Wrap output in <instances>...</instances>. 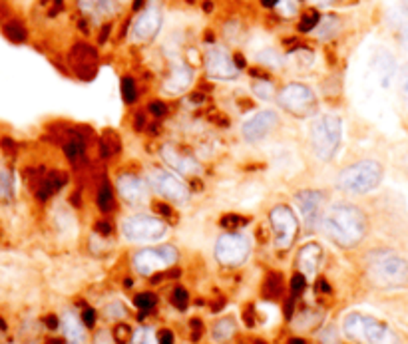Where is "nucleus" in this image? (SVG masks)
Returning <instances> with one entry per match:
<instances>
[{
  "instance_id": "f257e3e1",
  "label": "nucleus",
  "mask_w": 408,
  "mask_h": 344,
  "mask_svg": "<svg viewBox=\"0 0 408 344\" xmlns=\"http://www.w3.org/2000/svg\"><path fill=\"white\" fill-rule=\"evenodd\" d=\"M325 231L341 247H355L366 235V217L353 205H335L323 219Z\"/></svg>"
},
{
  "instance_id": "f03ea898",
  "label": "nucleus",
  "mask_w": 408,
  "mask_h": 344,
  "mask_svg": "<svg viewBox=\"0 0 408 344\" xmlns=\"http://www.w3.org/2000/svg\"><path fill=\"white\" fill-rule=\"evenodd\" d=\"M369 279L382 289H400L408 284V261L391 249L373 251L366 261Z\"/></svg>"
},
{
  "instance_id": "7ed1b4c3",
  "label": "nucleus",
  "mask_w": 408,
  "mask_h": 344,
  "mask_svg": "<svg viewBox=\"0 0 408 344\" xmlns=\"http://www.w3.org/2000/svg\"><path fill=\"white\" fill-rule=\"evenodd\" d=\"M382 177H384L382 165L375 159H364V161H359V163L346 168L345 172H341L337 183L343 191L362 195V193L375 191L382 183Z\"/></svg>"
},
{
  "instance_id": "20e7f679",
  "label": "nucleus",
  "mask_w": 408,
  "mask_h": 344,
  "mask_svg": "<svg viewBox=\"0 0 408 344\" xmlns=\"http://www.w3.org/2000/svg\"><path fill=\"white\" fill-rule=\"evenodd\" d=\"M343 330L348 338L361 344H389L393 338L391 329L384 323L362 313L346 314Z\"/></svg>"
},
{
  "instance_id": "39448f33",
  "label": "nucleus",
  "mask_w": 408,
  "mask_h": 344,
  "mask_svg": "<svg viewBox=\"0 0 408 344\" xmlns=\"http://www.w3.org/2000/svg\"><path fill=\"white\" fill-rule=\"evenodd\" d=\"M343 138V124L337 116L325 114L319 116L311 125V141H313V150L319 159L327 161L330 157H335L339 145Z\"/></svg>"
},
{
  "instance_id": "423d86ee",
  "label": "nucleus",
  "mask_w": 408,
  "mask_h": 344,
  "mask_svg": "<svg viewBox=\"0 0 408 344\" xmlns=\"http://www.w3.org/2000/svg\"><path fill=\"white\" fill-rule=\"evenodd\" d=\"M249 255V241L239 233L221 235L215 243V259L221 265H241Z\"/></svg>"
},
{
  "instance_id": "0eeeda50",
  "label": "nucleus",
  "mask_w": 408,
  "mask_h": 344,
  "mask_svg": "<svg viewBox=\"0 0 408 344\" xmlns=\"http://www.w3.org/2000/svg\"><path fill=\"white\" fill-rule=\"evenodd\" d=\"M271 219V227H273V233H275V243L279 249H289L295 241V235H297L299 229V221L295 217V213L285 207V205H279L271 211L269 215Z\"/></svg>"
},
{
  "instance_id": "6e6552de",
  "label": "nucleus",
  "mask_w": 408,
  "mask_h": 344,
  "mask_svg": "<svg viewBox=\"0 0 408 344\" xmlns=\"http://www.w3.org/2000/svg\"><path fill=\"white\" fill-rule=\"evenodd\" d=\"M122 231L130 241H156L166 235V223L148 215H134L124 221Z\"/></svg>"
},
{
  "instance_id": "1a4fd4ad",
  "label": "nucleus",
  "mask_w": 408,
  "mask_h": 344,
  "mask_svg": "<svg viewBox=\"0 0 408 344\" xmlns=\"http://www.w3.org/2000/svg\"><path fill=\"white\" fill-rule=\"evenodd\" d=\"M175 261H177V251L170 245H163V247H157V249L138 251L136 257H134V266L141 275H152L156 271L173 265Z\"/></svg>"
},
{
  "instance_id": "9d476101",
  "label": "nucleus",
  "mask_w": 408,
  "mask_h": 344,
  "mask_svg": "<svg viewBox=\"0 0 408 344\" xmlns=\"http://www.w3.org/2000/svg\"><path fill=\"white\" fill-rule=\"evenodd\" d=\"M279 102L295 116H309L317 108V98L313 90L303 84H289L279 94Z\"/></svg>"
},
{
  "instance_id": "9b49d317",
  "label": "nucleus",
  "mask_w": 408,
  "mask_h": 344,
  "mask_svg": "<svg viewBox=\"0 0 408 344\" xmlns=\"http://www.w3.org/2000/svg\"><path fill=\"white\" fill-rule=\"evenodd\" d=\"M205 68H207V74L213 78L229 80L237 76V66L231 60V56L227 54V50L221 46H213L207 50Z\"/></svg>"
},
{
  "instance_id": "f8f14e48",
  "label": "nucleus",
  "mask_w": 408,
  "mask_h": 344,
  "mask_svg": "<svg viewBox=\"0 0 408 344\" xmlns=\"http://www.w3.org/2000/svg\"><path fill=\"white\" fill-rule=\"evenodd\" d=\"M150 183L166 197H170L173 201H184L188 197V188L181 183L179 177H175L173 173L163 172V170H154L150 173Z\"/></svg>"
},
{
  "instance_id": "ddd939ff",
  "label": "nucleus",
  "mask_w": 408,
  "mask_h": 344,
  "mask_svg": "<svg viewBox=\"0 0 408 344\" xmlns=\"http://www.w3.org/2000/svg\"><path fill=\"white\" fill-rule=\"evenodd\" d=\"M297 207L301 211L303 223L307 227H314L321 221V213H323V193L319 191H299L297 193Z\"/></svg>"
},
{
  "instance_id": "4468645a",
  "label": "nucleus",
  "mask_w": 408,
  "mask_h": 344,
  "mask_svg": "<svg viewBox=\"0 0 408 344\" xmlns=\"http://www.w3.org/2000/svg\"><path fill=\"white\" fill-rule=\"evenodd\" d=\"M277 122H279V118H277L275 111L263 110L259 111V114H255V116H251V118L243 124L241 132H243L245 140L257 141L261 140V138H265L269 132L277 125Z\"/></svg>"
},
{
  "instance_id": "2eb2a0df",
  "label": "nucleus",
  "mask_w": 408,
  "mask_h": 344,
  "mask_svg": "<svg viewBox=\"0 0 408 344\" xmlns=\"http://www.w3.org/2000/svg\"><path fill=\"white\" fill-rule=\"evenodd\" d=\"M159 24H161V15L157 8H148L143 10L136 22H134V28H132V38L136 42H145L150 38L156 36V32L159 30Z\"/></svg>"
},
{
  "instance_id": "dca6fc26",
  "label": "nucleus",
  "mask_w": 408,
  "mask_h": 344,
  "mask_svg": "<svg viewBox=\"0 0 408 344\" xmlns=\"http://www.w3.org/2000/svg\"><path fill=\"white\" fill-rule=\"evenodd\" d=\"M118 191L130 203H140V201L148 199V188L136 175H122L118 179Z\"/></svg>"
},
{
  "instance_id": "f3484780",
  "label": "nucleus",
  "mask_w": 408,
  "mask_h": 344,
  "mask_svg": "<svg viewBox=\"0 0 408 344\" xmlns=\"http://www.w3.org/2000/svg\"><path fill=\"white\" fill-rule=\"evenodd\" d=\"M321 245L317 243H307L303 249L299 251V269L305 277H313L319 269V263H321Z\"/></svg>"
},
{
  "instance_id": "a211bd4d",
  "label": "nucleus",
  "mask_w": 408,
  "mask_h": 344,
  "mask_svg": "<svg viewBox=\"0 0 408 344\" xmlns=\"http://www.w3.org/2000/svg\"><path fill=\"white\" fill-rule=\"evenodd\" d=\"M191 82H193V70L188 66H175L170 78L166 80V92L168 94H181L191 86Z\"/></svg>"
},
{
  "instance_id": "6ab92c4d",
  "label": "nucleus",
  "mask_w": 408,
  "mask_h": 344,
  "mask_svg": "<svg viewBox=\"0 0 408 344\" xmlns=\"http://www.w3.org/2000/svg\"><path fill=\"white\" fill-rule=\"evenodd\" d=\"M161 154H163V159L172 165L175 172L186 173V175L199 172V163H197L193 157L181 156V154H177V152H175L173 147H170V145H166V147L161 150Z\"/></svg>"
},
{
  "instance_id": "aec40b11",
  "label": "nucleus",
  "mask_w": 408,
  "mask_h": 344,
  "mask_svg": "<svg viewBox=\"0 0 408 344\" xmlns=\"http://www.w3.org/2000/svg\"><path fill=\"white\" fill-rule=\"evenodd\" d=\"M377 76L382 88H391V84L396 78V62H394L393 54L382 50L377 58Z\"/></svg>"
},
{
  "instance_id": "412c9836",
  "label": "nucleus",
  "mask_w": 408,
  "mask_h": 344,
  "mask_svg": "<svg viewBox=\"0 0 408 344\" xmlns=\"http://www.w3.org/2000/svg\"><path fill=\"white\" fill-rule=\"evenodd\" d=\"M62 330L68 344H84V341H86L84 329H82L78 318L72 313H66L62 316Z\"/></svg>"
},
{
  "instance_id": "4be33fe9",
  "label": "nucleus",
  "mask_w": 408,
  "mask_h": 344,
  "mask_svg": "<svg viewBox=\"0 0 408 344\" xmlns=\"http://www.w3.org/2000/svg\"><path fill=\"white\" fill-rule=\"evenodd\" d=\"M64 183V177H60L58 173H50L46 179L42 181V185L38 188V197L40 199H48L52 193H56L58 188Z\"/></svg>"
},
{
  "instance_id": "5701e85b",
  "label": "nucleus",
  "mask_w": 408,
  "mask_h": 344,
  "mask_svg": "<svg viewBox=\"0 0 408 344\" xmlns=\"http://www.w3.org/2000/svg\"><path fill=\"white\" fill-rule=\"evenodd\" d=\"M236 332V323L231 318H223L213 327V341L215 343H225L233 336Z\"/></svg>"
},
{
  "instance_id": "b1692460",
  "label": "nucleus",
  "mask_w": 408,
  "mask_h": 344,
  "mask_svg": "<svg viewBox=\"0 0 408 344\" xmlns=\"http://www.w3.org/2000/svg\"><path fill=\"white\" fill-rule=\"evenodd\" d=\"M283 291V277L279 273H269L265 284H263V293L269 298H277Z\"/></svg>"
},
{
  "instance_id": "393cba45",
  "label": "nucleus",
  "mask_w": 408,
  "mask_h": 344,
  "mask_svg": "<svg viewBox=\"0 0 408 344\" xmlns=\"http://www.w3.org/2000/svg\"><path fill=\"white\" fill-rule=\"evenodd\" d=\"M98 207L102 211H112L114 209V193L108 183H104L102 188L98 189Z\"/></svg>"
},
{
  "instance_id": "a878e982",
  "label": "nucleus",
  "mask_w": 408,
  "mask_h": 344,
  "mask_svg": "<svg viewBox=\"0 0 408 344\" xmlns=\"http://www.w3.org/2000/svg\"><path fill=\"white\" fill-rule=\"evenodd\" d=\"M275 6H277L279 15L285 18H291L299 12V0H277Z\"/></svg>"
},
{
  "instance_id": "bb28decb",
  "label": "nucleus",
  "mask_w": 408,
  "mask_h": 344,
  "mask_svg": "<svg viewBox=\"0 0 408 344\" xmlns=\"http://www.w3.org/2000/svg\"><path fill=\"white\" fill-rule=\"evenodd\" d=\"M136 307L140 309L141 313H148V311H152L154 307L157 305V298L156 295H152V293H141V295H138L136 297Z\"/></svg>"
},
{
  "instance_id": "cd10ccee",
  "label": "nucleus",
  "mask_w": 408,
  "mask_h": 344,
  "mask_svg": "<svg viewBox=\"0 0 408 344\" xmlns=\"http://www.w3.org/2000/svg\"><path fill=\"white\" fill-rule=\"evenodd\" d=\"M4 34H6L12 42H22V40L26 38V32H24V28H22L18 22H8V24L4 26Z\"/></svg>"
},
{
  "instance_id": "c85d7f7f",
  "label": "nucleus",
  "mask_w": 408,
  "mask_h": 344,
  "mask_svg": "<svg viewBox=\"0 0 408 344\" xmlns=\"http://www.w3.org/2000/svg\"><path fill=\"white\" fill-rule=\"evenodd\" d=\"M257 60L267 64V66H273V68H277V66H281L283 64V58L275 52V50H263V52H259V54H257Z\"/></svg>"
},
{
  "instance_id": "c756f323",
  "label": "nucleus",
  "mask_w": 408,
  "mask_h": 344,
  "mask_svg": "<svg viewBox=\"0 0 408 344\" xmlns=\"http://www.w3.org/2000/svg\"><path fill=\"white\" fill-rule=\"evenodd\" d=\"M253 92H255V96H259L261 100H271L273 98V86L269 82H265V80H259V82L253 84Z\"/></svg>"
},
{
  "instance_id": "7c9ffc66",
  "label": "nucleus",
  "mask_w": 408,
  "mask_h": 344,
  "mask_svg": "<svg viewBox=\"0 0 408 344\" xmlns=\"http://www.w3.org/2000/svg\"><path fill=\"white\" fill-rule=\"evenodd\" d=\"M398 88H400V96L408 106V62L402 64L400 72H398Z\"/></svg>"
},
{
  "instance_id": "2f4dec72",
  "label": "nucleus",
  "mask_w": 408,
  "mask_h": 344,
  "mask_svg": "<svg viewBox=\"0 0 408 344\" xmlns=\"http://www.w3.org/2000/svg\"><path fill=\"white\" fill-rule=\"evenodd\" d=\"M188 300H189V295L184 287H175V289H173L172 302L177 307V309H186V307H188Z\"/></svg>"
},
{
  "instance_id": "473e14b6",
  "label": "nucleus",
  "mask_w": 408,
  "mask_h": 344,
  "mask_svg": "<svg viewBox=\"0 0 408 344\" xmlns=\"http://www.w3.org/2000/svg\"><path fill=\"white\" fill-rule=\"evenodd\" d=\"M114 338H116V343L118 344H126L130 338H132V329L124 325V323H120V325H116V329H114Z\"/></svg>"
},
{
  "instance_id": "72a5a7b5",
  "label": "nucleus",
  "mask_w": 408,
  "mask_h": 344,
  "mask_svg": "<svg viewBox=\"0 0 408 344\" xmlns=\"http://www.w3.org/2000/svg\"><path fill=\"white\" fill-rule=\"evenodd\" d=\"M134 344H157V338L150 329H140L134 336Z\"/></svg>"
},
{
  "instance_id": "f704fd0d",
  "label": "nucleus",
  "mask_w": 408,
  "mask_h": 344,
  "mask_svg": "<svg viewBox=\"0 0 408 344\" xmlns=\"http://www.w3.org/2000/svg\"><path fill=\"white\" fill-rule=\"evenodd\" d=\"M66 154H68L70 159H76V157L82 156V154H84V143H82V140L70 141V143L66 145Z\"/></svg>"
},
{
  "instance_id": "c9c22d12",
  "label": "nucleus",
  "mask_w": 408,
  "mask_h": 344,
  "mask_svg": "<svg viewBox=\"0 0 408 344\" xmlns=\"http://www.w3.org/2000/svg\"><path fill=\"white\" fill-rule=\"evenodd\" d=\"M303 291H305V275L297 273V275L291 279V295H293V298H295L299 297Z\"/></svg>"
},
{
  "instance_id": "e433bc0d",
  "label": "nucleus",
  "mask_w": 408,
  "mask_h": 344,
  "mask_svg": "<svg viewBox=\"0 0 408 344\" xmlns=\"http://www.w3.org/2000/svg\"><path fill=\"white\" fill-rule=\"evenodd\" d=\"M122 90H124V100H126L127 104H132L134 102V98H136V88H134V82L132 78H126L122 82Z\"/></svg>"
},
{
  "instance_id": "4c0bfd02",
  "label": "nucleus",
  "mask_w": 408,
  "mask_h": 344,
  "mask_svg": "<svg viewBox=\"0 0 408 344\" xmlns=\"http://www.w3.org/2000/svg\"><path fill=\"white\" fill-rule=\"evenodd\" d=\"M0 195L2 197H8L10 195V179L4 173H0Z\"/></svg>"
},
{
  "instance_id": "58836bf2",
  "label": "nucleus",
  "mask_w": 408,
  "mask_h": 344,
  "mask_svg": "<svg viewBox=\"0 0 408 344\" xmlns=\"http://www.w3.org/2000/svg\"><path fill=\"white\" fill-rule=\"evenodd\" d=\"M157 344H173V332L163 329L157 332Z\"/></svg>"
},
{
  "instance_id": "ea45409f",
  "label": "nucleus",
  "mask_w": 408,
  "mask_h": 344,
  "mask_svg": "<svg viewBox=\"0 0 408 344\" xmlns=\"http://www.w3.org/2000/svg\"><path fill=\"white\" fill-rule=\"evenodd\" d=\"M82 320H84V325H86V327H94L96 313L92 311V309H84V313H82Z\"/></svg>"
},
{
  "instance_id": "a19ab883",
  "label": "nucleus",
  "mask_w": 408,
  "mask_h": 344,
  "mask_svg": "<svg viewBox=\"0 0 408 344\" xmlns=\"http://www.w3.org/2000/svg\"><path fill=\"white\" fill-rule=\"evenodd\" d=\"M241 223H245V221L241 219V217H236V215H227V217L221 219V225H223V227H237V225H241Z\"/></svg>"
},
{
  "instance_id": "79ce46f5",
  "label": "nucleus",
  "mask_w": 408,
  "mask_h": 344,
  "mask_svg": "<svg viewBox=\"0 0 408 344\" xmlns=\"http://www.w3.org/2000/svg\"><path fill=\"white\" fill-rule=\"evenodd\" d=\"M96 231H98L100 235H110L112 223H108V221H100V223H96Z\"/></svg>"
},
{
  "instance_id": "37998d69",
  "label": "nucleus",
  "mask_w": 408,
  "mask_h": 344,
  "mask_svg": "<svg viewBox=\"0 0 408 344\" xmlns=\"http://www.w3.org/2000/svg\"><path fill=\"white\" fill-rule=\"evenodd\" d=\"M96 6H98V0H80V8H82L84 12L94 10Z\"/></svg>"
},
{
  "instance_id": "c03bdc74",
  "label": "nucleus",
  "mask_w": 408,
  "mask_h": 344,
  "mask_svg": "<svg viewBox=\"0 0 408 344\" xmlns=\"http://www.w3.org/2000/svg\"><path fill=\"white\" fill-rule=\"evenodd\" d=\"M191 329H193V341H197L199 334H202V323H199V318H193L191 320Z\"/></svg>"
},
{
  "instance_id": "a18cd8bd",
  "label": "nucleus",
  "mask_w": 408,
  "mask_h": 344,
  "mask_svg": "<svg viewBox=\"0 0 408 344\" xmlns=\"http://www.w3.org/2000/svg\"><path fill=\"white\" fill-rule=\"evenodd\" d=\"M150 110L154 111L156 116H163V114H166V106H163L161 102H152V104H150Z\"/></svg>"
},
{
  "instance_id": "49530a36",
  "label": "nucleus",
  "mask_w": 408,
  "mask_h": 344,
  "mask_svg": "<svg viewBox=\"0 0 408 344\" xmlns=\"http://www.w3.org/2000/svg\"><path fill=\"white\" fill-rule=\"evenodd\" d=\"M156 211H159V213H161V215H166V217H170V215H172L170 207H166V205H161V203L156 205Z\"/></svg>"
},
{
  "instance_id": "de8ad7c7",
  "label": "nucleus",
  "mask_w": 408,
  "mask_h": 344,
  "mask_svg": "<svg viewBox=\"0 0 408 344\" xmlns=\"http://www.w3.org/2000/svg\"><path fill=\"white\" fill-rule=\"evenodd\" d=\"M46 325L50 327V329H56V327H58V320H56V316H48Z\"/></svg>"
},
{
  "instance_id": "09e8293b",
  "label": "nucleus",
  "mask_w": 408,
  "mask_h": 344,
  "mask_svg": "<svg viewBox=\"0 0 408 344\" xmlns=\"http://www.w3.org/2000/svg\"><path fill=\"white\" fill-rule=\"evenodd\" d=\"M319 287H321V291H325V293H329V284H327V281H319Z\"/></svg>"
},
{
  "instance_id": "8fccbe9b",
  "label": "nucleus",
  "mask_w": 408,
  "mask_h": 344,
  "mask_svg": "<svg viewBox=\"0 0 408 344\" xmlns=\"http://www.w3.org/2000/svg\"><path fill=\"white\" fill-rule=\"evenodd\" d=\"M311 2H314V4H329L330 0H311Z\"/></svg>"
},
{
  "instance_id": "3c124183",
  "label": "nucleus",
  "mask_w": 408,
  "mask_h": 344,
  "mask_svg": "<svg viewBox=\"0 0 408 344\" xmlns=\"http://www.w3.org/2000/svg\"><path fill=\"white\" fill-rule=\"evenodd\" d=\"M289 344H307V343H305V341H301V338H293Z\"/></svg>"
},
{
  "instance_id": "603ef678",
  "label": "nucleus",
  "mask_w": 408,
  "mask_h": 344,
  "mask_svg": "<svg viewBox=\"0 0 408 344\" xmlns=\"http://www.w3.org/2000/svg\"><path fill=\"white\" fill-rule=\"evenodd\" d=\"M253 344H267V343H263V341H255Z\"/></svg>"
},
{
  "instance_id": "864d4df0",
  "label": "nucleus",
  "mask_w": 408,
  "mask_h": 344,
  "mask_svg": "<svg viewBox=\"0 0 408 344\" xmlns=\"http://www.w3.org/2000/svg\"><path fill=\"white\" fill-rule=\"evenodd\" d=\"M0 329H4V323L2 320H0Z\"/></svg>"
}]
</instances>
